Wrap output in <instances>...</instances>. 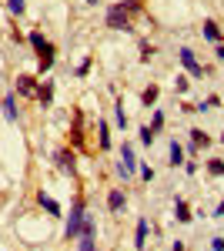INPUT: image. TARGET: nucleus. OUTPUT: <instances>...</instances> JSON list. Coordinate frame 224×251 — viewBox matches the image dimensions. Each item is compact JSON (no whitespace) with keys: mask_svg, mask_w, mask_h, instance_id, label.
<instances>
[{"mask_svg":"<svg viewBox=\"0 0 224 251\" xmlns=\"http://www.w3.org/2000/svg\"><path fill=\"white\" fill-rule=\"evenodd\" d=\"M161 124H164V114H161V111H154V124H150V127H154V131H161Z\"/></svg>","mask_w":224,"mask_h":251,"instance_id":"nucleus-21","label":"nucleus"},{"mask_svg":"<svg viewBox=\"0 0 224 251\" xmlns=\"http://www.w3.org/2000/svg\"><path fill=\"white\" fill-rule=\"evenodd\" d=\"M137 168V157H134V148L131 144H124V151H121V164H117V171L121 174H131Z\"/></svg>","mask_w":224,"mask_h":251,"instance_id":"nucleus-3","label":"nucleus"},{"mask_svg":"<svg viewBox=\"0 0 224 251\" xmlns=\"http://www.w3.org/2000/svg\"><path fill=\"white\" fill-rule=\"evenodd\" d=\"M214 54H218V60H224V44H218V50H214Z\"/></svg>","mask_w":224,"mask_h":251,"instance_id":"nucleus-24","label":"nucleus"},{"mask_svg":"<svg viewBox=\"0 0 224 251\" xmlns=\"http://www.w3.org/2000/svg\"><path fill=\"white\" fill-rule=\"evenodd\" d=\"M17 87H20V94H37V87H34V77H17Z\"/></svg>","mask_w":224,"mask_h":251,"instance_id":"nucleus-6","label":"nucleus"},{"mask_svg":"<svg viewBox=\"0 0 224 251\" xmlns=\"http://www.w3.org/2000/svg\"><path fill=\"white\" fill-rule=\"evenodd\" d=\"M37 198H40V204H44V208H47V211H50V214H60V204H57V201H54V198H50V194H44V191H40Z\"/></svg>","mask_w":224,"mask_h":251,"instance_id":"nucleus-8","label":"nucleus"},{"mask_svg":"<svg viewBox=\"0 0 224 251\" xmlns=\"http://www.w3.org/2000/svg\"><path fill=\"white\" fill-rule=\"evenodd\" d=\"M207 171L214 174V177H221V174H224V161H218V157H214V161H207Z\"/></svg>","mask_w":224,"mask_h":251,"instance_id":"nucleus-14","label":"nucleus"},{"mask_svg":"<svg viewBox=\"0 0 224 251\" xmlns=\"http://www.w3.org/2000/svg\"><path fill=\"white\" fill-rule=\"evenodd\" d=\"M154 134H157L154 127H141V141H144V144H150V141H154Z\"/></svg>","mask_w":224,"mask_h":251,"instance_id":"nucleus-19","label":"nucleus"},{"mask_svg":"<svg viewBox=\"0 0 224 251\" xmlns=\"http://www.w3.org/2000/svg\"><path fill=\"white\" fill-rule=\"evenodd\" d=\"M171 164H174V168L184 164V148H181L177 141H171Z\"/></svg>","mask_w":224,"mask_h":251,"instance_id":"nucleus-5","label":"nucleus"},{"mask_svg":"<svg viewBox=\"0 0 224 251\" xmlns=\"http://www.w3.org/2000/svg\"><path fill=\"white\" fill-rule=\"evenodd\" d=\"M221 144H224V134H221Z\"/></svg>","mask_w":224,"mask_h":251,"instance_id":"nucleus-27","label":"nucleus"},{"mask_svg":"<svg viewBox=\"0 0 224 251\" xmlns=\"http://www.w3.org/2000/svg\"><path fill=\"white\" fill-rule=\"evenodd\" d=\"M84 3H97V0H84Z\"/></svg>","mask_w":224,"mask_h":251,"instance_id":"nucleus-26","label":"nucleus"},{"mask_svg":"<svg viewBox=\"0 0 224 251\" xmlns=\"http://www.w3.org/2000/svg\"><path fill=\"white\" fill-rule=\"evenodd\" d=\"M211 248H214V251H224V238H214V241H211Z\"/></svg>","mask_w":224,"mask_h":251,"instance_id":"nucleus-23","label":"nucleus"},{"mask_svg":"<svg viewBox=\"0 0 224 251\" xmlns=\"http://www.w3.org/2000/svg\"><path fill=\"white\" fill-rule=\"evenodd\" d=\"M7 7H10V14H24L27 3H24V0H7Z\"/></svg>","mask_w":224,"mask_h":251,"instance_id":"nucleus-17","label":"nucleus"},{"mask_svg":"<svg viewBox=\"0 0 224 251\" xmlns=\"http://www.w3.org/2000/svg\"><path fill=\"white\" fill-rule=\"evenodd\" d=\"M134 245H137V248H144V245H148V221H144V218L137 221V241H134Z\"/></svg>","mask_w":224,"mask_h":251,"instance_id":"nucleus-10","label":"nucleus"},{"mask_svg":"<svg viewBox=\"0 0 224 251\" xmlns=\"http://www.w3.org/2000/svg\"><path fill=\"white\" fill-rule=\"evenodd\" d=\"M134 10H137V0L114 3L111 10H107V27H111V30H131V27H127V20H131Z\"/></svg>","mask_w":224,"mask_h":251,"instance_id":"nucleus-1","label":"nucleus"},{"mask_svg":"<svg viewBox=\"0 0 224 251\" xmlns=\"http://www.w3.org/2000/svg\"><path fill=\"white\" fill-rule=\"evenodd\" d=\"M218 218H224V201H221V204H218Z\"/></svg>","mask_w":224,"mask_h":251,"instance_id":"nucleus-25","label":"nucleus"},{"mask_svg":"<svg viewBox=\"0 0 224 251\" xmlns=\"http://www.w3.org/2000/svg\"><path fill=\"white\" fill-rule=\"evenodd\" d=\"M84 221H87V214H84V204L77 201L74 208H71V218H67V228H64V234H67V238H77V234L84 231Z\"/></svg>","mask_w":224,"mask_h":251,"instance_id":"nucleus-2","label":"nucleus"},{"mask_svg":"<svg viewBox=\"0 0 224 251\" xmlns=\"http://www.w3.org/2000/svg\"><path fill=\"white\" fill-rule=\"evenodd\" d=\"M191 141L201 148V144H207V134H204V131H191Z\"/></svg>","mask_w":224,"mask_h":251,"instance_id":"nucleus-18","label":"nucleus"},{"mask_svg":"<svg viewBox=\"0 0 224 251\" xmlns=\"http://www.w3.org/2000/svg\"><path fill=\"white\" fill-rule=\"evenodd\" d=\"M3 117H7V121H17V111H14V97H3Z\"/></svg>","mask_w":224,"mask_h":251,"instance_id":"nucleus-12","label":"nucleus"},{"mask_svg":"<svg viewBox=\"0 0 224 251\" xmlns=\"http://www.w3.org/2000/svg\"><path fill=\"white\" fill-rule=\"evenodd\" d=\"M107 208H111V211H121V208H124V194L111 191V194H107Z\"/></svg>","mask_w":224,"mask_h":251,"instance_id":"nucleus-7","label":"nucleus"},{"mask_svg":"<svg viewBox=\"0 0 224 251\" xmlns=\"http://www.w3.org/2000/svg\"><path fill=\"white\" fill-rule=\"evenodd\" d=\"M100 148H104V151L111 148V137H107V121H100Z\"/></svg>","mask_w":224,"mask_h":251,"instance_id":"nucleus-15","label":"nucleus"},{"mask_svg":"<svg viewBox=\"0 0 224 251\" xmlns=\"http://www.w3.org/2000/svg\"><path fill=\"white\" fill-rule=\"evenodd\" d=\"M174 214H177V221H191V211H187L184 201H177V204H174Z\"/></svg>","mask_w":224,"mask_h":251,"instance_id":"nucleus-13","label":"nucleus"},{"mask_svg":"<svg viewBox=\"0 0 224 251\" xmlns=\"http://www.w3.org/2000/svg\"><path fill=\"white\" fill-rule=\"evenodd\" d=\"M187 87H191V80H187V77H177V91H181V94H184Z\"/></svg>","mask_w":224,"mask_h":251,"instance_id":"nucleus-22","label":"nucleus"},{"mask_svg":"<svg viewBox=\"0 0 224 251\" xmlns=\"http://www.w3.org/2000/svg\"><path fill=\"white\" fill-rule=\"evenodd\" d=\"M181 64H184L187 71H191V74H194V77H201V74H204V67H201V64H198V60H194V54H191V50H181Z\"/></svg>","mask_w":224,"mask_h":251,"instance_id":"nucleus-4","label":"nucleus"},{"mask_svg":"<svg viewBox=\"0 0 224 251\" xmlns=\"http://www.w3.org/2000/svg\"><path fill=\"white\" fill-rule=\"evenodd\" d=\"M154 100H157V87H154V84H150L148 91H144V104H148V107H150V104H154Z\"/></svg>","mask_w":224,"mask_h":251,"instance_id":"nucleus-16","label":"nucleus"},{"mask_svg":"<svg viewBox=\"0 0 224 251\" xmlns=\"http://www.w3.org/2000/svg\"><path fill=\"white\" fill-rule=\"evenodd\" d=\"M117 124L127 127V114H124V104H117Z\"/></svg>","mask_w":224,"mask_h":251,"instance_id":"nucleus-20","label":"nucleus"},{"mask_svg":"<svg viewBox=\"0 0 224 251\" xmlns=\"http://www.w3.org/2000/svg\"><path fill=\"white\" fill-rule=\"evenodd\" d=\"M57 164H60V171H74V154L60 151V154H57Z\"/></svg>","mask_w":224,"mask_h":251,"instance_id":"nucleus-11","label":"nucleus"},{"mask_svg":"<svg viewBox=\"0 0 224 251\" xmlns=\"http://www.w3.org/2000/svg\"><path fill=\"white\" fill-rule=\"evenodd\" d=\"M204 37L214 40V44L221 40V30H218V24H214V20H204Z\"/></svg>","mask_w":224,"mask_h":251,"instance_id":"nucleus-9","label":"nucleus"}]
</instances>
